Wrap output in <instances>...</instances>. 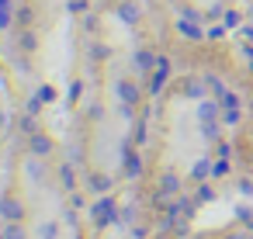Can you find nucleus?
Listing matches in <instances>:
<instances>
[{
	"instance_id": "1",
	"label": "nucleus",
	"mask_w": 253,
	"mask_h": 239,
	"mask_svg": "<svg viewBox=\"0 0 253 239\" xmlns=\"http://www.w3.org/2000/svg\"><path fill=\"white\" fill-rule=\"evenodd\" d=\"M94 225L104 229V225H118V211H115V198H101L94 204Z\"/></svg>"
},
{
	"instance_id": "2",
	"label": "nucleus",
	"mask_w": 253,
	"mask_h": 239,
	"mask_svg": "<svg viewBox=\"0 0 253 239\" xmlns=\"http://www.w3.org/2000/svg\"><path fill=\"white\" fill-rule=\"evenodd\" d=\"M177 191H180V180H177L173 173H163V177H160V194H163V198H173Z\"/></svg>"
},
{
	"instance_id": "3",
	"label": "nucleus",
	"mask_w": 253,
	"mask_h": 239,
	"mask_svg": "<svg viewBox=\"0 0 253 239\" xmlns=\"http://www.w3.org/2000/svg\"><path fill=\"white\" fill-rule=\"evenodd\" d=\"M4 239H28V229L14 218V222H7V229H4Z\"/></svg>"
},
{
	"instance_id": "4",
	"label": "nucleus",
	"mask_w": 253,
	"mask_h": 239,
	"mask_svg": "<svg viewBox=\"0 0 253 239\" xmlns=\"http://www.w3.org/2000/svg\"><path fill=\"white\" fill-rule=\"evenodd\" d=\"M39 239H59V225L56 222H42L39 225Z\"/></svg>"
},
{
	"instance_id": "5",
	"label": "nucleus",
	"mask_w": 253,
	"mask_h": 239,
	"mask_svg": "<svg viewBox=\"0 0 253 239\" xmlns=\"http://www.w3.org/2000/svg\"><path fill=\"white\" fill-rule=\"evenodd\" d=\"M139 170H142V166H139V156H128V159H125V173H128V177H135Z\"/></svg>"
},
{
	"instance_id": "6",
	"label": "nucleus",
	"mask_w": 253,
	"mask_h": 239,
	"mask_svg": "<svg viewBox=\"0 0 253 239\" xmlns=\"http://www.w3.org/2000/svg\"><path fill=\"white\" fill-rule=\"evenodd\" d=\"M90 187H94V191H108V187H111V180H108V177H94V180H90Z\"/></svg>"
},
{
	"instance_id": "7",
	"label": "nucleus",
	"mask_w": 253,
	"mask_h": 239,
	"mask_svg": "<svg viewBox=\"0 0 253 239\" xmlns=\"http://www.w3.org/2000/svg\"><path fill=\"white\" fill-rule=\"evenodd\" d=\"M225 239H253V232H232V236H225Z\"/></svg>"
},
{
	"instance_id": "8",
	"label": "nucleus",
	"mask_w": 253,
	"mask_h": 239,
	"mask_svg": "<svg viewBox=\"0 0 253 239\" xmlns=\"http://www.w3.org/2000/svg\"><path fill=\"white\" fill-rule=\"evenodd\" d=\"M160 239H167V236H160Z\"/></svg>"
}]
</instances>
